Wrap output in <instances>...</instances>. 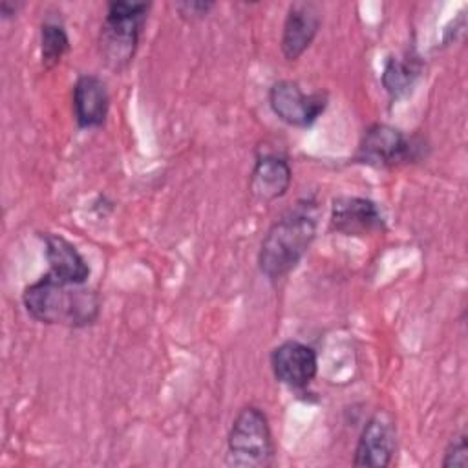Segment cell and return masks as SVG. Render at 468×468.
<instances>
[{
	"label": "cell",
	"mask_w": 468,
	"mask_h": 468,
	"mask_svg": "<svg viewBox=\"0 0 468 468\" xmlns=\"http://www.w3.org/2000/svg\"><path fill=\"white\" fill-rule=\"evenodd\" d=\"M69 51L66 27L57 20H44L40 26V60L44 69H53Z\"/></svg>",
	"instance_id": "15"
},
{
	"label": "cell",
	"mask_w": 468,
	"mask_h": 468,
	"mask_svg": "<svg viewBox=\"0 0 468 468\" xmlns=\"http://www.w3.org/2000/svg\"><path fill=\"white\" fill-rule=\"evenodd\" d=\"M148 2H108L97 40L99 53L106 68L121 73L132 64L139 48L143 27L148 18Z\"/></svg>",
	"instance_id": "3"
},
{
	"label": "cell",
	"mask_w": 468,
	"mask_h": 468,
	"mask_svg": "<svg viewBox=\"0 0 468 468\" xmlns=\"http://www.w3.org/2000/svg\"><path fill=\"white\" fill-rule=\"evenodd\" d=\"M22 303L33 320L71 329L88 327L95 324L101 314L97 291L84 283L57 280L49 272L24 289Z\"/></svg>",
	"instance_id": "1"
},
{
	"label": "cell",
	"mask_w": 468,
	"mask_h": 468,
	"mask_svg": "<svg viewBox=\"0 0 468 468\" xmlns=\"http://www.w3.org/2000/svg\"><path fill=\"white\" fill-rule=\"evenodd\" d=\"M419 148L420 144L402 130L384 122H375L364 132L355 159L375 168H393L417 159Z\"/></svg>",
	"instance_id": "5"
},
{
	"label": "cell",
	"mask_w": 468,
	"mask_h": 468,
	"mask_svg": "<svg viewBox=\"0 0 468 468\" xmlns=\"http://www.w3.org/2000/svg\"><path fill=\"white\" fill-rule=\"evenodd\" d=\"M16 9H18V5H16V4L11 5L9 0H2V2H0V15H2V18L13 16V15L16 13Z\"/></svg>",
	"instance_id": "18"
},
{
	"label": "cell",
	"mask_w": 468,
	"mask_h": 468,
	"mask_svg": "<svg viewBox=\"0 0 468 468\" xmlns=\"http://www.w3.org/2000/svg\"><path fill=\"white\" fill-rule=\"evenodd\" d=\"M292 181V168L285 155L278 152H258L249 177V192L261 203L283 197Z\"/></svg>",
	"instance_id": "11"
},
{
	"label": "cell",
	"mask_w": 468,
	"mask_h": 468,
	"mask_svg": "<svg viewBox=\"0 0 468 468\" xmlns=\"http://www.w3.org/2000/svg\"><path fill=\"white\" fill-rule=\"evenodd\" d=\"M322 26V13L314 2H294L289 5L280 48L287 60H296L313 44Z\"/></svg>",
	"instance_id": "10"
},
{
	"label": "cell",
	"mask_w": 468,
	"mask_h": 468,
	"mask_svg": "<svg viewBox=\"0 0 468 468\" xmlns=\"http://www.w3.org/2000/svg\"><path fill=\"white\" fill-rule=\"evenodd\" d=\"M274 441L269 419L258 406H245L234 417L227 435V466L267 468L274 463Z\"/></svg>",
	"instance_id": "4"
},
{
	"label": "cell",
	"mask_w": 468,
	"mask_h": 468,
	"mask_svg": "<svg viewBox=\"0 0 468 468\" xmlns=\"http://www.w3.org/2000/svg\"><path fill=\"white\" fill-rule=\"evenodd\" d=\"M73 117L79 128H99L110 112V93L106 82L91 73L79 75L73 84Z\"/></svg>",
	"instance_id": "12"
},
{
	"label": "cell",
	"mask_w": 468,
	"mask_h": 468,
	"mask_svg": "<svg viewBox=\"0 0 468 468\" xmlns=\"http://www.w3.org/2000/svg\"><path fill=\"white\" fill-rule=\"evenodd\" d=\"M420 75V66L415 58L389 57L382 69V86L391 99L408 95Z\"/></svg>",
	"instance_id": "14"
},
{
	"label": "cell",
	"mask_w": 468,
	"mask_h": 468,
	"mask_svg": "<svg viewBox=\"0 0 468 468\" xmlns=\"http://www.w3.org/2000/svg\"><path fill=\"white\" fill-rule=\"evenodd\" d=\"M329 227L344 236H366L384 230L386 221L375 201L358 196H338L331 205Z\"/></svg>",
	"instance_id": "9"
},
{
	"label": "cell",
	"mask_w": 468,
	"mask_h": 468,
	"mask_svg": "<svg viewBox=\"0 0 468 468\" xmlns=\"http://www.w3.org/2000/svg\"><path fill=\"white\" fill-rule=\"evenodd\" d=\"M269 106L289 126L307 128L325 112L327 95L322 91L305 93L298 82L282 79L269 88Z\"/></svg>",
	"instance_id": "6"
},
{
	"label": "cell",
	"mask_w": 468,
	"mask_h": 468,
	"mask_svg": "<svg viewBox=\"0 0 468 468\" xmlns=\"http://www.w3.org/2000/svg\"><path fill=\"white\" fill-rule=\"evenodd\" d=\"M316 223V205L309 199L298 201L278 218L261 239L258 252L260 272L271 282H280L289 276L314 241Z\"/></svg>",
	"instance_id": "2"
},
{
	"label": "cell",
	"mask_w": 468,
	"mask_h": 468,
	"mask_svg": "<svg viewBox=\"0 0 468 468\" xmlns=\"http://www.w3.org/2000/svg\"><path fill=\"white\" fill-rule=\"evenodd\" d=\"M397 450V424L389 411L378 410L364 426L355 455V466L386 468L391 464Z\"/></svg>",
	"instance_id": "7"
},
{
	"label": "cell",
	"mask_w": 468,
	"mask_h": 468,
	"mask_svg": "<svg viewBox=\"0 0 468 468\" xmlns=\"http://www.w3.org/2000/svg\"><path fill=\"white\" fill-rule=\"evenodd\" d=\"M271 369L280 384L302 389L316 377L318 355L300 340H283L271 351Z\"/></svg>",
	"instance_id": "8"
},
{
	"label": "cell",
	"mask_w": 468,
	"mask_h": 468,
	"mask_svg": "<svg viewBox=\"0 0 468 468\" xmlns=\"http://www.w3.org/2000/svg\"><path fill=\"white\" fill-rule=\"evenodd\" d=\"M444 468H466L468 466V444L466 435L461 433L450 441L442 459Z\"/></svg>",
	"instance_id": "16"
},
{
	"label": "cell",
	"mask_w": 468,
	"mask_h": 468,
	"mask_svg": "<svg viewBox=\"0 0 468 468\" xmlns=\"http://www.w3.org/2000/svg\"><path fill=\"white\" fill-rule=\"evenodd\" d=\"M214 7L212 2H201V0H192V2H177L176 9L179 11V15L186 20H196V18H203L210 9Z\"/></svg>",
	"instance_id": "17"
},
{
	"label": "cell",
	"mask_w": 468,
	"mask_h": 468,
	"mask_svg": "<svg viewBox=\"0 0 468 468\" xmlns=\"http://www.w3.org/2000/svg\"><path fill=\"white\" fill-rule=\"evenodd\" d=\"M44 241V254L49 263V274L68 283H86L91 269L79 249L62 234L40 232Z\"/></svg>",
	"instance_id": "13"
}]
</instances>
